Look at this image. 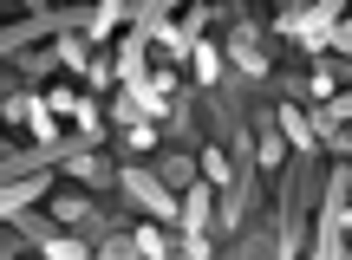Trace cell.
<instances>
[{
	"label": "cell",
	"instance_id": "1",
	"mask_svg": "<svg viewBox=\"0 0 352 260\" xmlns=\"http://www.w3.org/2000/svg\"><path fill=\"white\" fill-rule=\"evenodd\" d=\"M118 189H124L131 209H144V222H183V196H170V189L157 182V169H144V163H124Z\"/></svg>",
	"mask_w": 352,
	"mask_h": 260
},
{
	"label": "cell",
	"instance_id": "2",
	"mask_svg": "<svg viewBox=\"0 0 352 260\" xmlns=\"http://www.w3.org/2000/svg\"><path fill=\"white\" fill-rule=\"evenodd\" d=\"M222 59L235 65L241 78H267V72H274V59H267V33H261L254 20H235V33H228Z\"/></svg>",
	"mask_w": 352,
	"mask_h": 260
},
{
	"label": "cell",
	"instance_id": "3",
	"mask_svg": "<svg viewBox=\"0 0 352 260\" xmlns=\"http://www.w3.org/2000/svg\"><path fill=\"white\" fill-rule=\"evenodd\" d=\"M111 59H118V85H124V91H144V85H151V33L124 26V39L111 46Z\"/></svg>",
	"mask_w": 352,
	"mask_h": 260
},
{
	"label": "cell",
	"instance_id": "4",
	"mask_svg": "<svg viewBox=\"0 0 352 260\" xmlns=\"http://www.w3.org/2000/svg\"><path fill=\"white\" fill-rule=\"evenodd\" d=\"M215 196H222V189L215 182H189L183 189V235H215Z\"/></svg>",
	"mask_w": 352,
	"mask_h": 260
},
{
	"label": "cell",
	"instance_id": "5",
	"mask_svg": "<svg viewBox=\"0 0 352 260\" xmlns=\"http://www.w3.org/2000/svg\"><path fill=\"white\" fill-rule=\"evenodd\" d=\"M151 169H157V182H164L170 196H183L189 182H202V163L189 156V150H157V163H151Z\"/></svg>",
	"mask_w": 352,
	"mask_h": 260
},
{
	"label": "cell",
	"instance_id": "6",
	"mask_svg": "<svg viewBox=\"0 0 352 260\" xmlns=\"http://www.w3.org/2000/svg\"><path fill=\"white\" fill-rule=\"evenodd\" d=\"M274 124H280V137H287V150H294V156H320V137H314V124H307V104H300V98H287V104H280V117H274Z\"/></svg>",
	"mask_w": 352,
	"mask_h": 260
},
{
	"label": "cell",
	"instance_id": "7",
	"mask_svg": "<svg viewBox=\"0 0 352 260\" xmlns=\"http://www.w3.org/2000/svg\"><path fill=\"white\" fill-rule=\"evenodd\" d=\"M13 72H20V85L26 91H39L52 72H65L59 65V46H39V52H13Z\"/></svg>",
	"mask_w": 352,
	"mask_h": 260
},
{
	"label": "cell",
	"instance_id": "8",
	"mask_svg": "<svg viewBox=\"0 0 352 260\" xmlns=\"http://www.w3.org/2000/svg\"><path fill=\"white\" fill-rule=\"evenodd\" d=\"M65 176H72V182H91V189H111L124 169H118L111 156H98V150H78V156L65 163Z\"/></svg>",
	"mask_w": 352,
	"mask_h": 260
},
{
	"label": "cell",
	"instance_id": "9",
	"mask_svg": "<svg viewBox=\"0 0 352 260\" xmlns=\"http://www.w3.org/2000/svg\"><path fill=\"white\" fill-rule=\"evenodd\" d=\"M52 196V169H39V176H20V182H7L0 189V215H13V209H33V202H46Z\"/></svg>",
	"mask_w": 352,
	"mask_h": 260
},
{
	"label": "cell",
	"instance_id": "10",
	"mask_svg": "<svg viewBox=\"0 0 352 260\" xmlns=\"http://www.w3.org/2000/svg\"><path fill=\"white\" fill-rule=\"evenodd\" d=\"M287 163H294V150L280 137V124H261L254 130V169H287Z\"/></svg>",
	"mask_w": 352,
	"mask_h": 260
},
{
	"label": "cell",
	"instance_id": "11",
	"mask_svg": "<svg viewBox=\"0 0 352 260\" xmlns=\"http://www.w3.org/2000/svg\"><path fill=\"white\" fill-rule=\"evenodd\" d=\"M7 228H20V235H26V241H33V254H39V248H46V241H52V235H65V228H59V222H52V215H33V209H13V215H7Z\"/></svg>",
	"mask_w": 352,
	"mask_h": 260
},
{
	"label": "cell",
	"instance_id": "12",
	"mask_svg": "<svg viewBox=\"0 0 352 260\" xmlns=\"http://www.w3.org/2000/svg\"><path fill=\"white\" fill-rule=\"evenodd\" d=\"M131 241H138L144 260H176V241L164 235V222H138V228H131Z\"/></svg>",
	"mask_w": 352,
	"mask_h": 260
},
{
	"label": "cell",
	"instance_id": "13",
	"mask_svg": "<svg viewBox=\"0 0 352 260\" xmlns=\"http://www.w3.org/2000/svg\"><path fill=\"white\" fill-rule=\"evenodd\" d=\"M215 260H280V248L274 241H261V235H248V228H241L235 241H222V254Z\"/></svg>",
	"mask_w": 352,
	"mask_h": 260
},
{
	"label": "cell",
	"instance_id": "14",
	"mask_svg": "<svg viewBox=\"0 0 352 260\" xmlns=\"http://www.w3.org/2000/svg\"><path fill=\"white\" fill-rule=\"evenodd\" d=\"M189 65H196V85H202V91H215V85H222V46H215V39H196Z\"/></svg>",
	"mask_w": 352,
	"mask_h": 260
},
{
	"label": "cell",
	"instance_id": "15",
	"mask_svg": "<svg viewBox=\"0 0 352 260\" xmlns=\"http://www.w3.org/2000/svg\"><path fill=\"white\" fill-rule=\"evenodd\" d=\"M196 163H202V182H215V189H228V182H235V176H241V163L228 156L222 143H209V150H202Z\"/></svg>",
	"mask_w": 352,
	"mask_h": 260
},
{
	"label": "cell",
	"instance_id": "16",
	"mask_svg": "<svg viewBox=\"0 0 352 260\" xmlns=\"http://www.w3.org/2000/svg\"><path fill=\"white\" fill-rule=\"evenodd\" d=\"M0 169H7V182H20V176H39V169H52V156L46 150H20V143H7V163H0Z\"/></svg>",
	"mask_w": 352,
	"mask_h": 260
},
{
	"label": "cell",
	"instance_id": "17",
	"mask_svg": "<svg viewBox=\"0 0 352 260\" xmlns=\"http://www.w3.org/2000/svg\"><path fill=\"white\" fill-rule=\"evenodd\" d=\"M91 254H98V248H91V241H78L72 228H65V235H52L46 248H39V260H91Z\"/></svg>",
	"mask_w": 352,
	"mask_h": 260
},
{
	"label": "cell",
	"instance_id": "18",
	"mask_svg": "<svg viewBox=\"0 0 352 260\" xmlns=\"http://www.w3.org/2000/svg\"><path fill=\"white\" fill-rule=\"evenodd\" d=\"M72 124H78V137H85V143H98V137H104V104L91 98V91H85V104H78Z\"/></svg>",
	"mask_w": 352,
	"mask_h": 260
},
{
	"label": "cell",
	"instance_id": "19",
	"mask_svg": "<svg viewBox=\"0 0 352 260\" xmlns=\"http://www.w3.org/2000/svg\"><path fill=\"white\" fill-rule=\"evenodd\" d=\"M118 137H124V150H144V156L164 150V124H131V130H118Z\"/></svg>",
	"mask_w": 352,
	"mask_h": 260
},
{
	"label": "cell",
	"instance_id": "20",
	"mask_svg": "<svg viewBox=\"0 0 352 260\" xmlns=\"http://www.w3.org/2000/svg\"><path fill=\"white\" fill-rule=\"evenodd\" d=\"M39 98L52 104V117H78V104H85V91H72V85H52V91H39Z\"/></svg>",
	"mask_w": 352,
	"mask_h": 260
},
{
	"label": "cell",
	"instance_id": "21",
	"mask_svg": "<svg viewBox=\"0 0 352 260\" xmlns=\"http://www.w3.org/2000/svg\"><path fill=\"white\" fill-rule=\"evenodd\" d=\"M91 260H144V254H138V241H131V235H118V241H104Z\"/></svg>",
	"mask_w": 352,
	"mask_h": 260
},
{
	"label": "cell",
	"instance_id": "22",
	"mask_svg": "<svg viewBox=\"0 0 352 260\" xmlns=\"http://www.w3.org/2000/svg\"><path fill=\"white\" fill-rule=\"evenodd\" d=\"M327 117L340 130H352V91H333V98H327Z\"/></svg>",
	"mask_w": 352,
	"mask_h": 260
},
{
	"label": "cell",
	"instance_id": "23",
	"mask_svg": "<svg viewBox=\"0 0 352 260\" xmlns=\"http://www.w3.org/2000/svg\"><path fill=\"white\" fill-rule=\"evenodd\" d=\"M176 26H183V39H202V26H209V7H189Z\"/></svg>",
	"mask_w": 352,
	"mask_h": 260
},
{
	"label": "cell",
	"instance_id": "24",
	"mask_svg": "<svg viewBox=\"0 0 352 260\" xmlns=\"http://www.w3.org/2000/svg\"><path fill=\"white\" fill-rule=\"evenodd\" d=\"M151 91H157V98H176V72H170V65H157V72H151Z\"/></svg>",
	"mask_w": 352,
	"mask_h": 260
}]
</instances>
